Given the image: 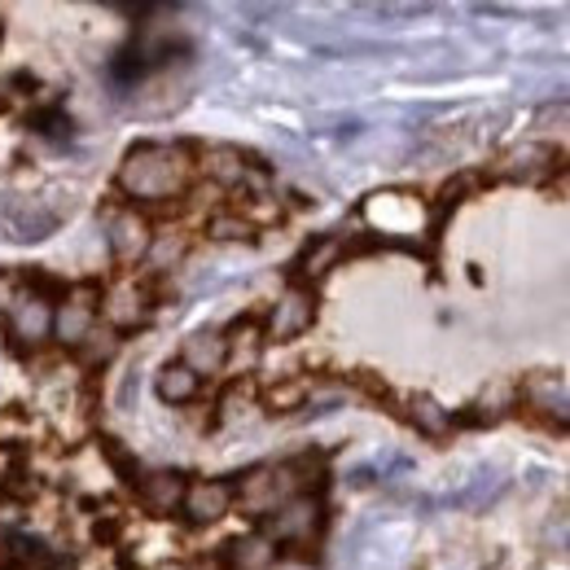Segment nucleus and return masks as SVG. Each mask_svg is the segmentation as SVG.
Here are the masks:
<instances>
[{"label": "nucleus", "instance_id": "nucleus-1", "mask_svg": "<svg viewBox=\"0 0 570 570\" xmlns=\"http://www.w3.org/2000/svg\"><path fill=\"white\" fill-rule=\"evenodd\" d=\"M198 176V149L185 141H141L132 145L115 171V189L128 207H167L189 194Z\"/></svg>", "mask_w": 570, "mask_h": 570}, {"label": "nucleus", "instance_id": "nucleus-2", "mask_svg": "<svg viewBox=\"0 0 570 570\" xmlns=\"http://www.w3.org/2000/svg\"><path fill=\"white\" fill-rule=\"evenodd\" d=\"M325 500L321 492H303V497L285 500L282 509H273L268 518H264V535L277 544V549H312L316 540H321V531H325Z\"/></svg>", "mask_w": 570, "mask_h": 570}, {"label": "nucleus", "instance_id": "nucleus-3", "mask_svg": "<svg viewBox=\"0 0 570 570\" xmlns=\"http://www.w3.org/2000/svg\"><path fill=\"white\" fill-rule=\"evenodd\" d=\"M4 334L18 352H40L45 343H53V294L18 289L13 307L4 312Z\"/></svg>", "mask_w": 570, "mask_h": 570}, {"label": "nucleus", "instance_id": "nucleus-4", "mask_svg": "<svg viewBox=\"0 0 570 570\" xmlns=\"http://www.w3.org/2000/svg\"><path fill=\"white\" fill-rule=\"evenodd\" d=\"M101 325V289L97 285H71L53 303V343L75 352L92 330Z\"/></svg>", "mask_w": 570, "mask_h": 570}, {"label": "nucleus", "instance_id": "nucleus-5", "mask_svg": "<svg viewBox=\"0 0 570 570\" xmlns=\"http://www.w3.org/2000/svg\"><path fill=\"white\" fill-rule=\"evenodd\" d=\"M154 289L141 282V277H124V282L106 285L101 289V325H110L119 338L124 334H137L149 325L154 316Z\"/></svg>", "mask_w": 570, "mask_h": 570}, {"label": "nucleus", "instance_id": "nucleus-6", "mask_svg": "<svg viewBox=\"0 0 570 570\" xmlns=\"http://www.w3.org/2000/svg\"><path fill=\"white\" fill-rule=\"evenodd\" d=\"M316 325V289L289 282L264 316V343H294Z\"/></svg>", "mask_w": 570, "mask_h": 570}, {"label": "nucleus", "instance_id": "nucleus-7", "mask_svg": "<svg viewBox=\"0 0 570 570\" xmlns=\"http://www.w3.org/2000/svg\"><path fill=\"white\" fill-rule=\"evenodd\" d=\"M106 246H110V259L124 264V268H137L145 264L149 246H154V219L141 207H115L106 215Z\"/></svg>", "mask_w": 570, "mask_h": 570}, {"label": "nucleus", "instance_id": "nucleus-8", "mask_svg": "<svg viewBox=\"0 0 570 570\" xmlns=\"http://www.w3.org/2000/svg\"><path fill=\"white\" fill-rule=\"evenodd\" d=\"M0 224L9 228L13 242L36 246V242H45L49 233L62 228V212H53V207H45V203H36V198H22V194L0 189Z\"/></svg>", "mask_w": 570, "mask_h": 570}, {"label": "nucleus", "instance_id": "nucleus-9", "mask_svg": "<svg viewBox=\"0 0 570 570\" xmlns=\"http://www.w3.org/2000/svg\"><path fill=\"white\" fill-rule=\"evenodd\" d=\"M233 509H237V488H233L228 479H189L180 513H185L194 527H215V522L228 518Z\"/></svg>", "mask_w": 570, "mask_h": 570}, {"label": "nucleus", "instance_id": "nucleus-10", "mask_svg": "<svg viewBox=\"0 0 570 570\" xmlns=\"http://www.w3.org/2000/svg\"><path fill=\"white\" fill-rule=\"evenodd\" d=\"M132 488H137V500H141L145 513L171 518V513H180V504H185L189 479H185L180 470H145V474L132 479Z\"/></svg>", "mask_w": 570, "mask_h": 570}, {"label": "nucleus", "instance_id": "nucleus-11", "mask_svg": "<svg viewBox=\"0 0 570 570\" xmlns=\"http://www.w3.org/2000/svg\"><path fill=\"white\" fill-rule=\"evenodd\" d=\"M180 364L185 368H194L203 382L207 377H219L224 368H228V338L219 334V330H194V334H185L180 338Z\"/></svg>", "mask_w": 570, "mask_h": 570}, {"label": "nucleus", "instance_id": "nucleus-12", "mask_svg": "<svg viewBox=\"0 0 570 570\" xmlns=\"http://www.w3.org/2000/svg\"><path fill=\"white\" fill-rule=\"evenodd\" d=\"M215 562L219 570H273L282 562V549L264 531H246V535H233Z\"/></svg>", "mask_w": 570, "mask_h": 570}, {"label": "nucleus", "instance_id": "nucleus-13", "mask_svg": "<svg viewBox=\"0 0 570 570\" xmlns=\"http://www.w3.org/2000/svg\"><path fill=\"white\" fill-rule=\"evenodd\" d=\"M198 176L215 180L219 189H242L250 180V163L242 158V149L212 145V149H198Z\"/></svg>", "mask_w": 570, "mask_h": 570}, {"label": "nucleus", "instance_id": "nucleus-14", "mask_svg": "<svg viewBox=\"0 0 570 570\" xmlns=\"http://www.w3.org/2000/svg\"><path fill=\"white\" fill-rule=\"evenodd\" d=\"M154 395H158L163 404H171V409H185V404H194V400L203 395V377H198L194 368H185L180 360H167V364H158V373H154Z\"/></svg>", "mask_w": 570, "mask_h": 570}, {"label": "nucleus", "instance_id": "nucleus-15", "mask_svg": "<svg viewBox=\"0 0 570 570\" xmlns=\"http://www.w3.org/2000/svg\"><path fill=\"white\" fill-rule=\"evenodd\" d=\"M185 255H189V233L185 228H154V246L145 255V264H149L154 277L176 273L185 264Z\"/></svg>", "mask_w": 570, "mask_h": 570}, {"label": "nucleus", "instance_id": "nucleus-16", "mask_svg": "<svg viewBox=\"0 0 570 570\" xmlns=\"http://www.w3.org/2000/svg\"><path fill=\"white\" fill-rule=\"evenodd\" d=\"M343 255H347V242H343V237H316V242L303 250V259H298V277H294V282H303V285L321 282Z\"/></svg>", "mask_w": 570, "mask_h": 570}, {"label": "nucleus", "instance_id": "nucleus-17", "mask_svg": "<svg viewBox=\"0 0 570 570\" xmlns=\"http://www.w3.org/2000/svg\"><path fill=\"white\" fill-rule=\"evenodd\" d=\"M115 356H119V334H115L110 325H97V330L75 347V360H79L83 368H106Z\"/></svg>", "mask_w": 570, "mask_h": 570}, {"label": "nucleus", "instance_id": "nucleus-18", "mask_svg": "<svg viewBox=\"0 0 570 570\" xmlns=\"http://www.w3.org/2000/svg\"><path fill=\"white\" fill-rule=\"evenodd\" d=\"M409 422L422 430L426 439H443V434H452V426H456V417H452L448 409H439L434 400H426V395H417V400L409 404Z\"/></svg>", "mask_w": 570, "mask_h": 570}, {"label": "nucleus", "instance_id": "nucleus-19", "mask_svg": "<svg viewBox=\"0 0 570 570\" xmlns=\"http://www.w3.org/2000/svg\"><path fill=\"white\" fill-rule=\"evenodd\" d=\"M264 409H273V413L307 409V386H303V382H285V386H273V391H264Z\"/></svg>", "mask_w": 570, "mask_h": 570}, {"label": "nucleus", "instance_id": "nucleus-20", "mask_svg": "<svg viewBox=\"0 0 570 570\" xmlns=\"http://www.w3.org/2000/svg\"><path fill=\"white\" fill-rule=\"evenodd\" d=\"M207 233L219 237V242H224V237H250V233H255V219L242 215V207H237V212H219V215H212Z\"/></svg>", "mask_w": 570, "mask_h": 570}, {"label": "nucleus", "instance_id": "nucleus-21", "mask_svg": "<svg viewBox=\"0 0 570 570\" xmlns=\"http://www.w3.org/2000/svg\"><path fill=\"white\" fill-rule=\"evenodd\" d=\"M137 395H141V368L132 364V368H124V377L115 386V409L119 413H132L137 409Z\"/></svg>", "mask_w": 570, "mask_h": 570}, {"label": "nucleus", "instance_id": "nucleus-22", "mask_svg": "<svg viewBox=\"0 0 570 570\" xmlns=\"http://www.w3.org/2000/svg\"><path fill=\"white\" fill-rule=\"evenodd\" d=\"M18 289H22V285L13 282L9 273H0V316H4L9 307H13V298H18Z\"/></svg>", "mask_w": 570, "mask_h": 570}, {"label": "nucleus", "instance_id": "nucleus-23", "mask_svg": "<svg viewBox=\"0 0 570 570\" xmlns=\"http://www.w3.org/2000/svg\"><path fill=\"white\" fill-rule=\"evenodd\" d=\"M176 570H219V562H215V558H194V562H185V567H176Z\"/></svg>", "mask_w": 570, "mask_h": 570}, {"label": "nucleus", "instance_id": "nucleus-24", "mask_svg": "<svg viewBox=\"0 0 570 570\" xmlns=\"http://www.w3.org/2000/svg\"><path fill=\"white\" fill-rule=\"evenodd\" d=\"M0 40H4V22H0Z\"/></svg>", "mask_w": 570, "mask_h": 570}]
</instances>
